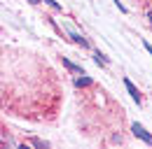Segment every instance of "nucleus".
Wrapping results in <instances>:
<instances>
[{"label":"nucleus","instance_id":"f257e3e1","mask_svg":"<svg viewBox=\"0 0 152 149\" xmlns=\"http://www.w3.org/2000/svg\"><path fill=\"white\" fill-rule=\"evenodd\" d=\"M133 135H136V137H140V140H143V142H148V145L152 142V135L143 128L140 124H133Z\"/></svg>","mask_w":152,"mask_h":149},{"label":"nucleus","instance_id":"20e7f679","mask_svg":"<svg viewBox=\"0 0 152 149\" xmlns=\"http://www.w3.org/2000/svg\"><path fill=\"white\" fill-rule=\"evenodd\" d=\"M145 49H148V51H150V56H152V44H148V42H145Z\"/></svg>","mask_w":152,"mask_h":149},{"label":"nucleus","instance_id":"7ed1b4c3","mask_svg":"<svg viewBox=\"0 0 152 149\" xmlns=\"http://www.w3.org/2000/svg\"><path fill=\"white\" fill-rule=\"evenodd\" d=\"M75 84H77V86H89V84H91V79H89V77H80Z\"/></svg>","mask_w":152,"mask_h":149},{"label":"nucleus","instance_id":"f03ea898","mask_svg":"<svg viewBox=\"0 0 152 149\" xmlns=\"http://www.w3.org/2000/svg\"><path fill=\"white\" fill-rule=\"evenodd\" d=\"M124 84H126V89H129V93H131V98L136 100V103H140V95H138V91H136V86H133L129 79H124Z\"/></svg>","mask_w":152,"mask_h":149},{"label":"nucleus","instance_id":"423d86ee","mask_svg":"<svg viewBox=\"0 0 152 149\" xmlns=\"http://www.w3.org/2000/svg\"><path fill=\"white\" fill-rule=\"evenodd\" d=\"M148 19H150V23H152V12H150V14H148Z\"/></svg>","mask_w":152,"mask_h":149},{"label":"nucleus","instance_id":"39448f33","mask_svg":"<svg viewBox=\"0 0 152 149\" xmlns=\"http://www.w3.org/2000/svg\"><path fill=\"white\" fill-rule=\"evenodd\" d=\"M28 2H33V5H38V2H40V0H28Z\"/></svg>","mask_w":152,"mask_h":149}]
</instances>
